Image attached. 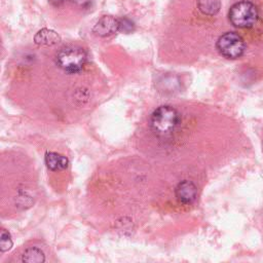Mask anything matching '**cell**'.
<instances>
[{
    "mask_svg": "<svg viewBox=\"0 0 263 263\" xmlns=\"http://www.w3.org/2000/svg\"><path fill=\"white\" fill-rule=\"evenodd\" d=\"M87 60L85 50L79 46L70 45L60 49L55 62L58 66L67 73L75 74L83 70Z\"/></svg>",
    "mask_w": 263,
    "mask_h": 263,
    "instance_id": "1",
    "label": "cell"
},
{
    "mask_svg": "<svg viewBox=\"0 0 263 263\" xmlns=\"http://www.w3.org/2000/svg\"><path fill=\"white\" fill-rule=\"evenodd\" d=\"M180 115L171 106H160L154 110L150 118V125L157 135H168L179 124Z\"/></svg>",
    "mask_w": 263,
    "mask_h": 263,
    "instance_id": "2",
    "label": "cell"
},
{
    "mask_svg": "<svg viewBox=\"0 0 263 263\" xmlns=\"http://www.w3.org/2000/svg\"><path fill=\"white\" fill-rule=\"evenodd\" d=\"M258 9L250 1H239L229 10V20L237 28H250L257 22Z\"/></svg>",
    "mask_w": 263,
    "mask_h": 263,
    "instance_id": "3",
    "label": "cell"
},
{
    "mask_svg": "<svg viewBox=\"0 0 263 263\" xmlns=\"http://www.w3.org/2000/svg\"><path fill=\"white\" fill-rule=\"evenodd\" d=\"M218 51L227 59L240 58L246 49L243 39L236 33L228 32L219 37L217 41Z\"/></svg>",
    "mask_w": 263,
    "mask_h": 263,
    "instance_id": "4",
    "label": "cell"
},
{
    "mask_svg": "<svg viewBox=\"0 0 263 263\" xmlns=\"http://www.w3.org/2000/svg\"><path fill=\"white\" fill-rule=\"evenodd\" d=\"M119 31V18L110 15L102 16L95 25L92 32L100 37H107Z\"/></svg>",
    "mask_w": 263,
    "mask_h": 263,
    "instance_id": "5",
    "label": "cell"
},
{
    "mask_svg": "<svg viewBox=\"0 0 263 263\" xmlns=\"http://www.w3.org/2000/svg\"><path fill=\"white\" fill-rule=\"evenodd\" d=\"M175 194L177 199L184 204H190L192 203L197 195V188L196 186L188 180L181 181L176 189H175Z\"/></svg>",
    "mask_w": 263,
    "mask_h": 263,
    "instance_id": "6",
    "label": "cell"
},
{
    "mask_svg": "<svg viewBox=\"0 0 263 263\" xmlns=\"http://www.w3.org/2000/svg\"><path fill=\"white\" fill-rule=\"evenodd\" d=\"M60 40H61V38L57 32H54L53 30H50V29H46V28L39 30L34 36V41L37 45L51 46V45L59 43Z\"/></svg>",
    "mask_w": 263,
    "mask_h": 263,
    "instance_id": "7",
    "label": "cell"
},
{
    "mask_svg": "<svg viewBox=\"0 0 263 263\" xmlns=\"http://www.w3.org/2000/svg\"><path fill=\"white\" fill-rule=\"evenodd\" d=\"M45 164L50 171L57 172L67 168L69 160L67 157L57 152H47L45 154Z\"/></svg>",
    "mask_w": 263,
    "mask_h": 263,
    "instance_id": "8",
    "label": "cell"
},
{
    "mask_svg": "<svg viewBox=\"0 0 263 263\" xmlns=\"http://www.w3.org/2000/svg\"><path fill=\"white\" fill-rule=\"evenodd\" d=\"M199 10L205 15L216 14L221 7V0H197Z\"/></svg>",
    "mask_w": 263,
    "mask_h": 263,
    "instance_id": "9",
    "label": "cell"
},
{
    "mask_svg": "<svg viewBox=\"0 0 263 263\" xmlns=\"http://www.w3.org/2000/svg\"><path fill=\"white\" fill-rule=\"evenodd\" d=\"M22 261L28 263H40L45 261V256L41 250L37 248H30L24 252Z\"/></svg>",
    "mask_w": 263,
    "mask_h": 263,
    "instance_id": "10",
    "label": "cell"
},
{
    "mask_svg": "<svg viewBox=\"0 0 263 263\" xmlns=\"http://www.w3.org/2000/svg\"><path fill=\"white\" fill-rule=\"evenodd\" d=\"M12 247V240L10 238V234L6 229L1 230V235H0V249L1 252H6L10 250Z\"/></svg>",
    "mask_w": 263,
    "mask_h": 263,
    "instance_id": "11",
    "label": "cell"
},
{
    "mask_svg": "<svg viewBox=\"0 0 263 263\" xmlns=\"http://www.w3.org/2000/svg\"><path fill=\"white\" fill-rule=\"evenodd\" d=\"M133 30H134V23L129 18L127 17L119 18V31L123 33H129Z\"/></svg>",
    "mask_w": 263,
    "mask_h": 263,
    "instance_id": "12",
    "label": "cell"
},
{
    "mask_svg": "<svg viewBox=\"0 0 263 263\" xmlns=\"http://www.w3.org/2000/svg\"><path fill=\"white\" fill-rule=\"evenodd\" d=\"M67 0H50V2L53 4V5H61L63 3H65Z\"/></svg>",
    "mask_w": 263,
    "mask_h": 263,
    "instance_id": "13",
    "label": "cell"
}]
</instances>
